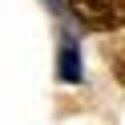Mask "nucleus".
<instances>
[{
  "mask_svg": "<svg viewBox=\"0 0 125 125\" xmlns=\"http://www.w3.org/2000/svg\"><path fill=\"white\" fill-rule=\"evenodd\" d=\"M73 16L93 32H113L125 24V0H69Z\"/></svg>",
  "mask_w": 125,
  "mask_h": 125,
  "instance_id": "1",
  "label": "nucleus"
},
{
  "mask_svg": "<svg viewBox=\"0 0 125 125\" xmlns=\"http://www.w3.org/2000/svg\"><path fill=\"white\" fill-rule=\"evenodd\" d=\"M57 69H61V81H81V57H77V41L73 36H61Z\"/></svg>",
  "mask_w": 125,
  "mask_h": 125,
  "instance_id": "2",
  "label": "nucleus"
},
{
  "mask_svg": "<svg viewBox=\"0 0 125 125\" xmlns=\"http://www.w3.org/2000/svg\"><path fill=\"white\" fill-rule=\"evenodd\" d=\"M105 57H109V69H113V77H117V85L125 89V36L121 41H113L105 49Z\"/></svg>",
  "mask_w": 125,
  "mask_h": 125,
  "instance_id": "3",
  "label": "nucleus"
}]
</instances>
